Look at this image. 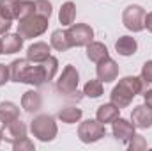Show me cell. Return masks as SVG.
<instances>
[{"label": "cell", "mask_w": 152, "mask_h": 151, "mask_svg": "<svg viewBox=\"0 0 152 151\" xmlns=\"http://www.w3.org/2000/svg\"><path fill=\"white\" fill-rule=\"evenodd\" d=\"M2 139H4V133H2V132H0V142H2Z\"/></svg>", "instance_id": "37"}, {"label": "cell", "mask_w": 152, "mask_h": 151, "mask_svg": "<svg viewBox=\"0 0 152 151\" xmlns=\"http://www.w3.org/2000/svg\"><path fill=\"white\" fill-rule=\"evenodd\" d=\"M129 150L131 151H143L147 150V141L142 135H133L129 141Z\"/></svg>", "instance_id": "29"}, {"label": "cell", "mask_w": 152, "mask_h": 151, "mask_svg": "<svg viewBox=\"0 0 152 151\" xmlns=\"http://www.w3.org/2000/svg\"><path fill=\"white\" fill-rule=\"evenodd\" d=\"M2 133H4V139H5L7 142L14 144V142H18V141H21V139L27 137V124L18 117V119H14V121H11V123L4 124Z\"/></svg>", "instance_id": "8"}, {"label": "cell", "mask_w": 152, "mask_h": 151, "mask_svg": "<svg viewBox=\"0 0 152 151\" xmlns=\"http://www.w3.org/2000/svg\"><path fill=\"white\" fill-rule=\"evenodd\" d=\"M131 121L134 124V128L145 130L152 126V109H149L147 105H138L133 109L131 112Z\"/></svg>", "instance_id": "9"}, {"label": "cell", "mask_w": 152, "mask_h": 151, "mask_svg": "<svg viewBox=\"0 0 152 151\" xmlns=\"http://www.w3.org/2000/svg\"><path fill=\"white\" fill-rule=\"evenodd\" d=\"M66 36L71 46H87L94 38V30L85 23H76V25H69V30H66Z\"/></svg>", "instance_id": "7"}, {"label": "cell", "mask_w": 152, "mask_h": 151, "mask_svg": "<svg viewBox=\"0 0 152 151\" xmlns=\"http://www.w3.org/2000/svg\"><path fill=\"white\" fill-rule=\"evenodd\" d=\"M30 130H32V133L37 137L39 141H42V142L53 141L55 135H57V124H55V119L51 115H37L32 121Z\"/></svg>", "instance_id": "4"}, {"label": "cell", "mask_w": 152, "mask_h": 151, "mask_svg": "<svg viewBox=\"0 0 152 151\" xmlns=\"http://www.w3.org/2000/svg\"><path fill=\"white\" fill-rule=\"evenodd\" d=\"M133 94L127 91V89H124L120 84L117 85V87H113V91H112V94H110V100H112V103L113 105H117L118 109H126L131 101H133Z\"/></svg>", "instance_id": "13"}, {"label": "cell", "mask_w": 152, "mask_h": 151, "mask_svg": "<svg viewBox=\"0 0 152 151\" xmlns=\"http://www.w3.org/2000/svg\"><path fill=\"white\" fill-rule=\"evenodd\" d=\"M136 48H138L136 39L131 38V36H122V38H118V41L115 43V50H117L120 55H124V57L133 55V53L136 52Z\"/></svg>", "instance_id": "15"}, {"label": "cell", "mask_w": 152, "mask_h": 151, "mask_svg": "<svg viewBox=\"0 0 152 151\" xmlns=\"http://www.w3.org/2000/svg\"><path fill=\"white\" fill-rule=\"evenodd\" d=\"M18 117H20V109L14 103H11V101H2L0 103V121L4 124L14 121Z\"/></svg>", "instance_id": "20"}, {"label": "cell", "mask_w": 152, "mask_h": 151, "mask_svg": "<svg viewBox=\"0 0 152 151\" xmlns=\"http://www.w3.org/2000/svg\"><path fill=\"white\" fill-rule=\"evenodd\" d=\"M42 64V70H44V76H46V82H50L53 76H55V73H57V70H58V61L55 59V57H48L46 61H42L41 62Z\"/></svg>", "instance_id": "27"}, {"label": "cell", "mask_w": 152, "mask_h": 151, "mask_svg": "<svg viewBox=\"0 0 152 151\" xmlns=\"http://www.w3.org/2000/svg\"><path fill=\"white\" fill-rule=\"evenodd\" d=\"M11 78V73H9V68L5 64H0V85H4L7 80Z\"/></svg>", "instance_id": "32"}, {"label": "cell", "mask_w": 152, "mask_h": 151, "mask_svg": "<svg viewBox=\"0 0 152 151\" xmlns=\"http://www.w3.org/2000/svg\"><path fill=\"white\" fill-rule=\"evenodd\" d=\"M122 21L126 29L133 32H140L145 29V11L140 5H127L122 14Z\"/></svg>", "instance_id": "6"}, {"label": "cell", "mask_w": 152, "mask_h": 151, "mask_svg": "<svg viewBox=\"0 0 152 151\" xmlns=\"http://www.w3.org/2000/svg\"><path fill=\"white\" fill-rule=\"evenodd\" d=\"M117 75H118V66L110 57H106L104 61L97 62V78L101 82H106V84L113 82L115 78H117Z\"/></svg>", "instance_id": "11"}, {"label": "cell", "mask_w": 152, "mask_h": 151, "mask_svg": "<svg viewBox=\"0 0 152 151\" xmlns=\"http://www.w3.org/2000/svg\"><path fill=\"white\" fill-rule=\"evenodd\" d=\"M106 133L104 130V124L101 121H92V119H87L83 121L80 126H78V137L81 139V142H96L99 139H103Z\"/></svg>", "instance_id": "5"}, {"label": "cell", "mask_w": 152, "mask_h": 151, "mask_svg": "<svg viewBox=\"0 0 152 151\" xmlns=\"http://www.w3.org/2000/svg\"><path fill=\"white\" fill-rule=\"evenodd\" d=\"M113 137L120 142H129L131 137L134 135V124L129 123L127 119H122V117H117L113 121Z\"/></svg>", "instance_id": "10"}, {"label": "cell", "mask_w": 152, "mask_h": 151, "mask_svg": "<svg viewBox=\"0 0 152 151\" xmlns=\"http://www.w3.org/2000/svg\"><path fill=\"white\" fill-rule=\"evenodd\" d=\"M18 2L20 0H0V16L5 20L18 18Z\"/></svg>", "instance_id": "21"}, {"label": "cell", "mask_w": 152, "mask_h": 151, "mask_svg": "<svg viewBox=\"0 0 152 151\" xmlns=\"http://www.w3.org/2000/svg\"><path fill=\"white\" fill-rule=\"evenodd\" d=\"M32 14H36V4L30 0H20L18 2V20L28 18Z\"/></svg>", "instance_id": "26"}, {"label": "cell", "mask_w": 152, "mask_h": 151, "mask_svg": "<svg viewBox=\"0 0 152 151\" xmlns=\"http://www.w3.org/2000/svg\"><path fill=\"white\" fill-rule=\"evenodd\" d=\"M143 98H145V105L152 109V89H147L145 93H143Z\"/></svg>", "instance_id": "34"}, {"label": "cell", "mask_w": 152, "mask_h": 151, "mask_svg": "<svg viewBox=\"0 0 152 151\" xmlns=\"http://www.w3.org/2000/svg\"><path fill=\"white\" fill-rule=\"evenodd\" d=\"M83 94H87L88 98H99L103 94V82L97 80H88L83 87Z\"/></svg>", "instance_id": "25"}, {"label": "cell", "mask_w": 152, "mask_h": 151, "mask_svg": "<svg viewBox=\"0 0 152 151\" xmlns=\"http://www.w3.org/2000/svg\"><path fill=\"white\" fill-rule=\"evenodd\" d=\"M145 27H147L149 32H152V13L145 14Z\"/></svg>", "instance_id": "35"}, {"label": "cell", "mask_w": 152, "mask_h": 151, "mask_svg": "<svg viewBox=\"0 0 152 151\" xmlns=\"http://www.w3.org/2000/svg\"><path fill=\"white\" fill-rule=\"evenodd\" d=\"M51 46L57 50V52H67L71 48L69 41H67V36L64 30H55L51 34Z\"/></svg>", "instance_id": "23"}, {"label": "cell", "mask_w": 152, "mask_h": 151, "mask_svg": "<svg viewBox=\"0 0 152 151\" xmlns=\"http://www.w3.org/2000/svg\"><path fill=\"white\" fill-rule=\"evenodd\" d=\"M118 84H120L124 89H127L133 96H136V94H140V93H145V85H143L142 76H140V78H138V76H124Z\"/></svg>", "instance_id": "19"}, {"label": "cell", "mask_w": 152, "mask_h": 151, "mask_svg": "<svg viewBox=\"0 0 152 151\" xmlns=\"http://www.w3.org/2000/svg\"><path fill=\"white\" fill-rule=\"evenodd\" d=\"M0 53H4V50H2V38H0Z\"/></svg>", "instance_id": "36"}, {"label": "cell", "mask_w": 152, "mask_h": 151, "mask_svg": "<svg viewBox=\"0 0 152 151\" xmlns=\"http://www.w3.org/2000/svg\"><path fill=\"white\" fill-rule=\"evenodd\" d=\"M9 73H11V80H14V82H23V84H30V85H42L46 82L42 64L39 62L36 66H32V64H28V59L12 61L9 66Z\"/></svg>", "instance_id": "1"}, {"label": "cell", "mask_w": 152, "mask_h": 151, "mask_svg": "<svg viewBox=\"0 0 152 151\" xmlns=\"http://www.w3.org/2000/svg\"><path fill=\"white\" fill-rule=\"evenodd\" d=\"M41 105H42V100H41L39 93H36V91H27L23 94V98H21V107H23L25 112L28 114L37 112L41 109Z\"/></svg>", "instance_id": "14"}, {"label": "cell", "mask_w": 152, "mask_h": 151, "mask_svg": "<svg viewBox=\"0 0 152 151\" xmlns=\"http://www.w3.org/2000/svg\"><path fill=\"white\" fill-rule=\"evenodd\" d=\"M78 82H80V76L78 71L73 64H67L62 71L60 78L57 80V91L64 96H69V98H76L80 100V93H78Z\"/></svg>", "instance_id": "2"}, {"label": "cell", "mask_w": 152, "mask_h": 151, "mask_svg": "<svg viewBox=\"0 0 152 151\" xmlns=\"http://www.w3.org/2000/svg\"><path fill=\"white\" fill-rule=\"evenodd\" d=\"M34 4H36V14L44 16V18L50 20V16H51V4L48 0H36Z\"/></svg>", "instance_id": "28"}, {"label": "cell", "mask_w": 152, "mask_h": 151, "mask_svg": "<svg viewBox=\"0 0 152 151\" xmlns=\"http://www.w3.org/2000/svg\"><path fill=\"white\" fill-rule=\"evenodd\" d=\"M87 57L92 61V62H101L108 57V48L103 44V43H88L87 44Z\"/></svg>", "instance_id": "16"}, {"label": "cell", "mask_w": 152, "mask_h": 151, "mask_svg": "<svg viewBox=\"0 0 152 151\" xmlns=\"http://www.w3.org/2000/svg\"><path fill=\"white\" fill-rule=\"evenodd\" d=\"M142 80H143V85H145V91H147V85H152V61L143 64V68H142Z\"/></svg>", "instance_id": "30"}, {"label": "cell", "mask_w": 152, "mask_h": 151, "mask_svg": "<svg viewBox=\"0 0 152 151\" xmlns=\"http://www.w3.org/2000/svg\"><path fill=\"white\" fill-rule=\"evenodd\" d=\"M46 29H48V18L39 16V14H32L28 18H23L18 23V34L23 39L37 38L42 32H46Z\"/></svg>", "instance_id": "3"}, {"label": "cell", "mask_w": 152, "mask_h": 151, "mask_svg": "<svg viewBox=\"0 0 152 151\" xmlns=\"http://www.w3.org/2000/svg\"><path fill=\"white\" fill-rule=\"evenodd\" d=\"M9 29H11V20H5L0 16V34H5Z\"/></svg>", "instance_id": "33"}, {"label": "cell", "mask_w": 152, "mask_h": 151, "mask_svg": "<svg viewBox=\"0 0 152 151\" xmlns=\"http://www.w3.org/2000/svg\"><path fill=\"white\" fill-rule=\"evenodd\" d=\"M80 117H81V109H76V107H66L58 112V119L62 123H67V124L80 121Z\"/></svg>", "instance_id": "24"}, {"label": "cell", "mask_w": 152, "mask_h": 151, "mask_svg": "<svg viewBox=\"0 0 152 151\" xmlns=\"http://www.w3.org/2000/svg\"><path fill=\"white\" fill-rule=\"evenodd\" d=\"M48 57H50V46L46 43H34L27 52L28 62H34V64H39V62L46 61Z\"/></svg>", "instance_id": "12"}, {"label": "cell", "mask_w": 152, "mask_h": 151, "mask_svg": "<svg viewBox=\"0 0 152 151\" xmlns=\"http://www.w3.org/2000/svg\"><path fill=\"white\" fill-rule=\"evenodd\" d=\"M12 146H14V151H32L34 150V142L28 141L27 137L21 139V141H18V142H14Z\"/></svg>", "instance_id": "31"}, {"label": "cell", "mask_w": 152, "mask_h": 151, "mask_svg": "<svg viewBox=\"0 0 152 151\" xmlns=\"http://www.w3.org/2000/svg\"><path fill=\"white\" fill-rule=\"evenodd\" d=\"M23 46V38L20 34H7L2 38V50L4 53H16Z\"/></svg>", "instance_id": "18"}, {"label": "cell", "mask_w": 152, "mask_h": 151, "mask_svg": "<svg viewBox=\"0 0 152 151\" xmlns=\"http://www.w3.org/2000/svg\"><path fill=\"white\" fill-rule=\"evenodd\" d=\"M75 18H76V5L75 4H73V2H66V4H62L60 13H58V20H60V23H62V25H73Z\"/></svg>", "instance_id": "22"}, {"label": "cell", "mask_w": 152, "mask_h": 151, "mask_svg": "<svg viewBox=\"0 0 152 151\" xmlns=\"http://www.w3.org/2000/svg\"><path fill=\"white\" fill-rule=\"evenodd\" d=\"M118 107L113 105V103H104L97 109V121H101L103 124L106 123H113L115 119L118 117Z\"/></svg>", "instance_id": "17"}]
</instances>
